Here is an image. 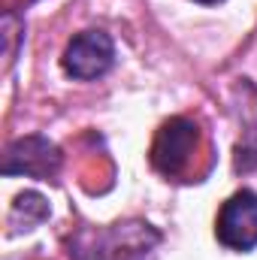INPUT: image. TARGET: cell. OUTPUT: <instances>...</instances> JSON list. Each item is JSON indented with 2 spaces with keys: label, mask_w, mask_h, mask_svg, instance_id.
<instances>
[{
  "label": "cell",
  "mask_w": 257,
  "mask_h": 260,
  "mask_svg": "<svg viewBox=\"0 0 257 260\" xmlns=\"http://www.w3.org/2000/svg\"><path fill=\"white\" fill-rule=\"evenodd\" d=\"M115 64V43L106 30H82L67 43L61 67L70 79L91 82L106 76Z\"/></svg>",
  "instance_id": "277c9868"
},
{
  "label": "cell",
  "mask_w": 257,
  "mask_h": 260,
  "mask_svg": "<svg viewBox=\"0 0 257 260\" xmlns=\"http://www.w3.org/2000/svg\"><path fill=\"white\" fill-rule=\"evenodd\" d=\"M197 3H221V0H197Z\"/></svg>",
  "instance_id": "ba28073f"
},
{
  "label": "cell",
  "mask_w": 257,
  "mask_h": 260,
  "mask_svg": "<svg viewBox=\"0 0 257 260\" xmlns=\"http://www.w3.org/2000/svg\"><path fill=\"white\" fill-rule=\"evenodd\" d=\"M200 148V127L191 118L176 115L170 121H164L160 130L154 133L151 142V167L164 176V179H179L191 170L194 157Z\"/></svg>",
  "instance_id": "7a4b0ae2"
},
{
  "label": "cell",
  "mask_w": 257,
  "mask_h": 260,
  "mask_svg": "<svg viewBox=\"0 0 257 260\" xmlns=\"http://www.w3.org/2000/svg\"><path fill=\"white\" fill-rule=\"evenodd\" d=\"M49 215H52V209H49V200L46 197L37 194V191H24V194H18L12 200V209H9L6 224H9V233H21V230L27 233L37 224L49 221Z\"/></svg>",
  "instance_id": "8992f818"
},
{
  "label": "cell",
  "mask_w": 257,
  "mask_h": 260,
  "mask_svg": "<svg viewBox=\"0 0 257 260\" xmlns=\"http://www.w3.org/2000/svg\"><path fill=\"white\" fill-rule=\"evenodd\" d=\"M160 233L148 221H118L109 227H88L70 239L73 260H157Z\"/></svg>",
  "instance_id": "6da1fadb"
},
{
  "label": "cell",
  "mask_w": 257,
  "mask_h": 260,
  "mask_svg": "<svg viewBox=\"0 0 257 260\" xmlns=\"http://www.w3.org/2000/svg\"><path fill=\"white\" fill-rule=\"evenodd\" d=\"M21 30H24V21H21L15 12H3V34H0V37H3V58H6V70L15 64Z\"/></svg>",
  "instance_id": "52a82bcc"
},
{
  "label": "cell",
  "mask_w": 257,
  "mask_h": 260,
  "mask_svg": "<svg viewBox=\"0 0 257 260\" xmlns=\"http://www.w3.org/2000/svg\"><path fill=\"white\" fill-rule=\"evenodd\" d=\"M61 164H64V154L49 136L27 133L6 145L0 170H3V176H30V179L49 182V179H58Z\"/></svg>",
  "instance_id": "3957f363"
},
{
  "label": "cell",
  "mask_w": 257,
  "mask_h": 260,
  "mask_svg": "<svg viewBox=\"0 0 257 260\" xmlns=\"http://www.w3.org/2000/svg\"><path fill=\"white\" fill-rule=\"evenodd\" d=\"M215 236L230 251H251L257 248V194L242 188L230 197L218 218H215Z\"/></svg>",
  "instance_id": "5b68a950"
}]
</instances>
